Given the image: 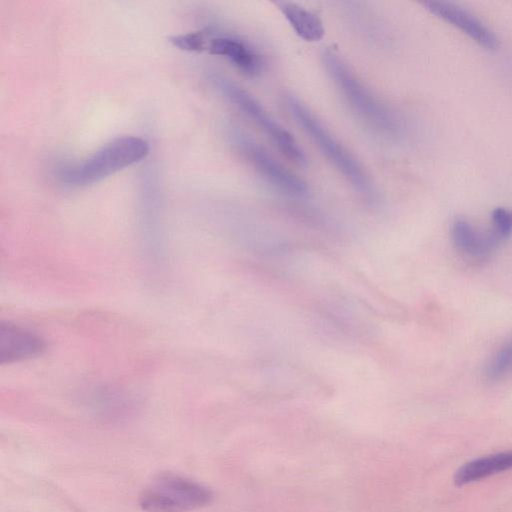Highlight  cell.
<instances>
[{"label":"cell","instance_id":"cell-2","mask_svg":"<svg viewBox=\"0 0 512 512\" xmlns=\"http://www.w3.org/2000/svg\"><path fill=\"white\" fill-rule=\"evenodd\" d=\"M291 116L309 135L324 156L349 181L351 186L367 198L375 196L374 185L358 160L329 132L321 121L292 94L285 95Z\"/></svg>","mask_w":512,"mask_h":512},{"label":"cell","instance_id":"cell-4","mask_svg":"<svg viewBox=\"0 0 512 512\" xmlns=\"http://www.w3.org/2000/svg\"><path fill=\"white\" fill-rule=\"evenodd\" d=\"M212 500L206 486L173 472L157 474L143 489L139 503L146 512H187Z\"/></svg>","mask_w":512,"mask_h":512},{"label":"cell","instance_id":"cell-15","mask_svg":"<svg viewBox=\"0 0 512 512\" xmlns=\"http://www.w3.org/2000/svg\"><path fill=\"white\" fill-rule=\"evenodd\" d=\"M171 42L180 49L187 51H202L206 45V33L191 32L171 38Z\"/></svg>","mask_w":512,"mask_h":512},{"label":"cell","instance_id":"cell-5","mask_svg":"<svg viewBox=\"0 0 512 512\" xmlns=\"http://www.w3.org/2000/svg\"><path fill=\"white\" fill-rule=\"evenodd\" d=\"M217 89L270 138L278 149L293 162L304 165L307 158L293 135L279 124L245 89L230 79L214 74Z\"/></svg>","mask_w":512,"mask_h":512},{"label":"cell","instance_id":"cell-1","mask_svg":"<svg viewBox=\"0 0 512 512\" xmlns=\"http://www.w3.org/2000/svg\"><path fill=\"white\" fill-rule=\"evenodd\" d=\"M322 59L345 102L365 125L384 136H396L400 132L397 115L358 79L334 50L326 49Z\"/></svg>","mask_w":512,"mask_h":512},{"label":"cell","instance_id":"cell-7","mask_svg":"<svg viewBox=\"0 0 512 512\" xmlns=\"http://www.w3.org/2000/svg\"><path fill=\"white\" fill-rule=\"evenodd\" d=\"M205 49L210 54L226 58L240 72L250 77L258 76L265 68L264 57L239 36L220 34L208 39L206 35Z\"/></svg>","mask_w":512,"mask_h":512},{"label":"cell","instance_id":"cell-9","mask_svg":"<svg viewBox=\"0 0 512 512\" xmlns=\"http://www.w3.org/2000/svg\"><path fill=\"white\" fill-rule=\"evenodd\" d=\"M45 340L35 332L10 322L0 324V364H13L41 355Z\"/></svg>","mask_w":512,"mask_h":512},{"label":"cell","instance_id":"cell-3","mask_svg":"<svg viewBox=\"0 0 512 512\" xmlns=\"http://www.w3.org/2000/svg\"><path fill=\"white\" fill-rule=\"evenodd\" d=\"M148 153L145 139L130 135L118 137L83 161L62 168L59 179L72 187L89 185L141 161Z\"/></svg>","mask_w":512,"mask_h":512},{"label":"cell","instance_id":"cell-13","mask_svg":"<svg viewBox=\"0 0 512 512\" xmlns=\"http://www.w3.org/2000/svg\"><path fill=\"white\" fill-rule=\"evenodd\" d=\"M512 372V338L491 358L485 368L489 381H497Z\"/></svg>","mask_w":512,"mask_h":512},{"label":"cell","instance_id":"cell-14","mask_svg":"<svg viewBox=\"0 0 512 512\" xmlns=\"http://www.w3.org/2000/svg\"><path fill=\"white\" fill-rule=\"evenodd\" d=\"M492 232L501 242L507 239L512 233V210L496 208L492 212Z\"/></svg>","mask_w":512,"mask_h":512},{"label":"cell","instance_id":"cell-11","mask_svg":"<svg viewBox=\"0 0 512 512\" xmlns=\"http://www.w3.org/2000/svg\"><path fill=\"white\" fill-rule=\"evenodd\" d=\"M452 238L459 251L475 258L488 255L500 243L492 231L481 233L465 219L454 221Z\"/></svg>","mask_w":512,"mask_h":512},{"label":"cell","instance_id":"cell-8","mask_svg":"<svg viewBox=\"0 0 512 512\" xmlns=\"http://www.w3.org/2000/svg\"><path fill=\"white\" fill-rule=\"evenodd\" d=\"M422 4L432 14L457 27L484 48L493 50L498 47L497 35L469 11L445 1H425Z\"/></svg>","mask_w":512,"mask_h":512},{"label":"cell","instance_id":"cell-12","mask_svg":"<svg viewBox=\"0 0 512 512\" xmlns=\"http://www.w3.org/2000/svg\"><path fill=\"white\" fill-rule=\"evenodd\" d=\"M275 5L298 37L307 42H316L323 38L325 34L324 26L315 13L289 1H276Z\"/></svg>","mask_w":512,"mask_h":512},{"label":"cell","instance_id":"cell-10","mask_svg":"<svg viewBox=\"0 0 512 512\" xmlns=\"http://www.w3.org/2000/svg\"><path fill=\"white\" fill-rule=\"evenodd\" d=\"M512 469V450L486 455L462 465L455 473L458 486L482 480Z\"/></svg>","mask_w":512,"mask_h":512},{"label":"cell","instance_id":"cell-6","mask_svg":"<svg viewBox=\"0 0 512 512\" xmlns=\"http://www.w3.org/2000/svg\"><path fill=\"white\" fill-rule=\"evenodd\" d=\"M235 145L252 167L271 185L293 197H306L310 190L307 183L282 165L261 145L237 133Z\"/></svg>","mask_w":512,"mask_h":512}]
</instances>
